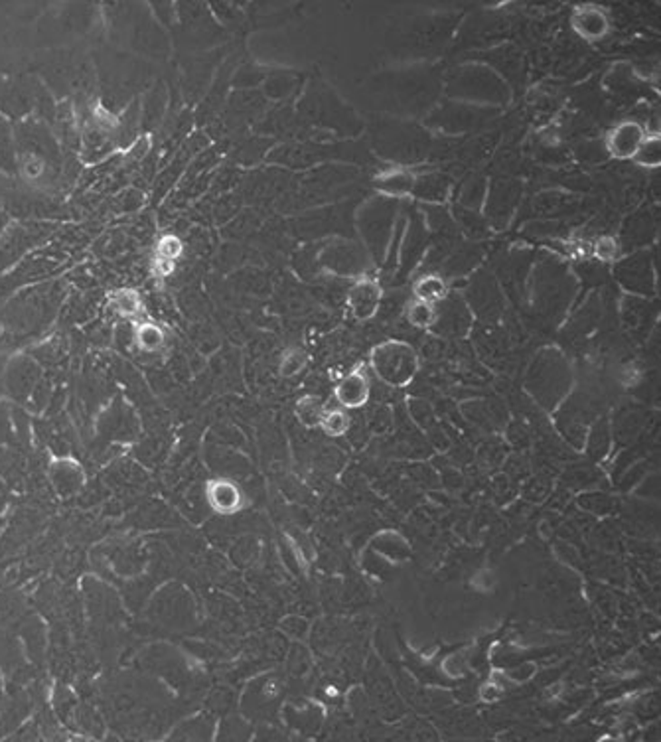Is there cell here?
Returning a JSON list of instances; mask_svg holds the SVG:
<instances>
[{
    "label": "cell",
    "mask_w": 661,
    "mask_h": 742,
    "mask_svg": "<svg viewBox=\"0 0 661 742\" xmlns=\"http://www.w3.org/2000/svg\"><path fill=\"white\" fill-rule=\"evenodd\" d=\"M484 192H486L484 178L474 176L472 180H468L461 190V198H458L461 200V208L476 211L481 206V201H484Z\"/></svg>",
    "instance_id": "obj_33"
},
{
    "label": "cell",
    "mask_w": 661,
    "mask_h": 742,
    "mask_svg": "<svg viewBox=\"0 0 661 742\" xmlns=\"http://www.w3.org/2000/svg\"><path fill=\"white\" fill-rule=\"evenodd\" d=\"M320 426L328 434H344L347 429H350V417L342 411V409H324L322 413V419H320Z\"/></svg>",
    "instance_id": "obj_34"
},
{
    "label": "cell",
    "mask_w": 661,
    "mask_h": 742,
    "mask_svg": "<svg viewBox=\"0 0 661 742\" xmlns=\"http://www.w3.org/2000/svg\"><path fill=\"white\" fill-rule=\"evenodd\" d=\"M70 742H92V740H87V738H83V737H73Z\"/></svg>",
    "instance_id": "obj_39"
},
{
    "label": "cell",
    "mask_w": 661,
    "mask_h": 742,
    "mask_svg": "<svg viewBox=\"0 0 661 742\" xmlns=\"http://www.w3.org/2000/svg\"><path fill=\"white\" fill-rule=\"evenodd\" d=\"M491 117H494V111L490 107L470 105L448 99L427 115V125L444 132H466L481 127Z\"/></svg>",
    "instance_id": "obj_10"
},
{
    "label": "cell",
    "mask_w": 661,
    "mask_h": 742,
    "mask_svg": "<svg viewBox=\"0 0 661 742\" xmlns=\"http://www.w3.org/2000/svg\"><path fill=\"white\" fill-rule=\"evenodd\" d=\"M384 300V288L375 277L364 275L355 278L345 290V307L355 320L374 318L381 308Z\"/></svg>",
    "instance_id": "obj_14"
},
{
    "label": "cell",
    "mask_w": 661,
    "mask_h": 742,
    "mask_svg": "<svg viewBox=\"0 0 661 742\" xmlns=\"http://www.w3.org/2000/svg\"><path fill=\"white\" fill-rule=\"evenodd\" d=\"M456 24L454 15H424L403 20L389 36L391 52L397 58H431L452 38Z\"/></svg>",
    "instance_id": "obj_3"
},
{
    "label": "cell",
    "mask_w": 661,
    "mask_h": 742,
    "mask_svg": "<svg viewBox=\"0 0 661 742\" xmlns=\"http://www.w3.org/2000/svg\"><path fill=\"white\" fill-rule=\"evenodd\" d=\"M448 280L441 273H421L413 283L414 300L429 302V305H439L448 297Z\"/></svg>",
    "instance_id": "obj_25"
},
{
    "label": "cell",
    "mask_w": 661,
    "mask_h": 742,
    "mask_svg": "<svg viewBox=\"0 0 661 742\" xmlns=\"http://www.w3.org/2000/svg\"><path fill=\"white\" fill-rule=\"evenodd\" d=\"M253 742H287V738L277 728L263 727L253 733Z\"/></svg>",
    "instance_id": "obj_38"
},
{
    "label": "cell",
    "mask_w": 661,
    "mask_h": 742,
    "mask_svg": "<svg viewBox=\"0 0 661 742\" xmlns=\"http://www.w3.org/2000/svg\"><path fill=\"white\" fill-rule=\"evenodd\" d=\"M649 137L647 131L634 119H624L612 127L604 139V149L614 161H634L640 146Z\"/></svg>",
    "instance_id": "obj_15"
},
{
    "label": "cell",
    "mask_w": 661,
    "mask_h": 742,
    "mask_svg": "<svg viewBox=\"0 0 661 742\" xmlns=\"http://www.w3.org/2000/svg\"><path fill=\"white\" fill-rule=\"evenodd\" d=\"M657 228V220L649 208L637 210L636 213L624 221L622 231H620V249L622 253L640 249V247L652 243L654 235Z\"/></svg>",
    "instance_id": "obj_19"
},
{
    "label": "cell",
    "mask_w": 661,
    "mask_h": 742,
    "mask_svg": "<svg viewBox=\"0 0 661 742\" xmlns=\"http://www.w3.org/2000/svg\"><path fill=\"white\" fill-rule=\"evenodd\" d=\"M592 257L598 259L600 263H616L618 259H622V249L620 243L612 235H600V238L592 243L590 249Z\"/></svg>",
    "instance_id": "obj_32"
},
{
    "label": "cell",
    "mask_w": 661,
    "mask_h": 742,
    "mask_svg": "<svg viewBox=\"0 0 661 742\" xmlns=\"http://www.w3.org/2000/svg\"><path fill=\"white\" fill-rule=\"evenodd\" d=\"M448 99L470 105H506L511 97V87L500 73L484 63H464L444 75L442 83Z\"/></svg>",
    "instance_id": "obj_4"
},
{
    "label": "cell",
    "mask_w": 661,
    "mask_h": 742,
    "mask_svg": "<svg viewBox=\"0 0 661 742\" xmlns=\"http://www.w3.org/2000/svg\"><path fill=\"white\" fill-rule=\"evenodd\" d=\"M521 198V184L518 180L503 178V180H494V184L490 186V198H488V220L490 226L501 229L508 226V221L511 218V213L515 211Z\"/></svg>",
    "instance_id": "obj_16"
},
{
    "label": "cell",
    "mask_w": 661,
    "mask_h": 742,
    "mask_svg": "<svg viewBox=\"0 0 661 742\" xmlns=\"http://www.w3.org/2000/svg\"><path fill=\"white\" fill-rule=\"evenodd\" d=\"M211 738H214V728L209 718L196 717L178 727L166 742H214Z\"/></svg>",
    "instance_id": "obj_26"
},
{
    "label": "cell",
    "mask_w": 661,
    "mask_h": 742,
    "mask_svg": "<svg viewBox=\"0 0 661 742\" xmlns=\"http://www.w3.org/2000/svg\"><path fill=\"white\" fill-rule=\"evenodd\" d=\"M575 204H577V198L551 192V194H543L537 198L533 208L537 213H543V216H553V213L557 216V213H565L569 210H573Z\"/></svg>",
    "instance_id": "obj_29"
},
{
    "label": "cell",
    "mask_w": 661,
    "mask_h": 742,
    "mask_svg": "<svg viewBox=\"0 0 661 742\" xmlns=\"http://www.w3.org/2000/svg\"><path fill=\"white\" fill-rule=\"evenodd\" d=\"M659 139L657 137H647L646 142L640 146V151L634 156L636 164L646 166V168H656L659 166Z\"/></svg>",
    "instance_id": "obj_35"
},
{
    "label": "cell",
    "mask_w": 661,
    "mask_h": 742,
    "mask_svg": "<svg viewBox=\"0 0 661 742\" xmlns=\"http://www.w3.org/2000/svg\"><path fill=\"white\" fill-rule=\"evenodd\" d=\"M442 83L444 75L439 67L421 63L377 73L365 83V93L385 117H421L433 111L444 92Z\"/></svg>",
    "instance_id": "obj_1"
},
{
    "label": "cell",
    "mask_w": 661,
    "mask_h": 742,
    "mask_svg": "<svg viewBox=\"0 0 661 742\" xmlns=\"http://www.w3.org/2000/svg\"><path fill=\"white\" fill-rule=\"evenodd\" d=\"M399 216V201L384 196L367 200L357 211V229L364 239V249L375 265L385 263L387 245L394 238Z\"/></svg>",
    "instance_id": "obj_6"
},
{
    "label": "cell",
    "mask_w": 661,
    "mask_h": 742,
    "mask_svg": "<svg viewBox=\"0 0 661 742\" xmlns=\"http://www.w3.org/2000/svg\"><path fill=\"white\" fill-rule=\"evenodd\" d=\"M372 367L385 384L403 387L417 374L419 356L407 342L387 340L372 352Z\"/></svg>",
    "instance_id": "obj_9"
},
{
    "label": "cell",
    "mask_w": 661,
    "mask_h": 742,
    "mask_svg": "<svg viewBox=\"0 0 661 742\" xmlns=\"http://www.w3.org/2000/svg\"><path fill=\"white\" fill-rule=\"evenodd\" d=\"M454 216H456V221H458V228H461V229L468 235L470 239L484 238V235L488 233L486 221L480 218L478 211H472V210H466V208L456 206Z\"/></svg>",
    "instance_id": "obj_31"
},
{
    "label": "cell",
    "mask_w": 661,
    "mask_h": 742,
    "mask_svg": "<svg viewBox=\"0 0 661 742\" xmlns=\"http://www.w3.org/2000/svg\"><path fill=\"white\" fill-rule=\"evenodd\" d=\"M570 369L565 362V357L553 347H547L533 362L528 387L533 391V395L539 399L545 407H553L563 399L567 389L570 387Z\"/></svg>",
    "instance_id": "obj_7"
},
{
    "label": "cell",
    "mask_w": 661,
    "mask_h": 742,
    "mask_svg": "<svg viewBox=\"0 0 661 742\" xmlns=\"http://www.w3.org/2000/svg\"><path fill=\"white\" fill-rule=\"evenodd\" d=\"M414 174L413 171L405 166H395V168H389V171L379 172L374 180H372V186L377 190V192L384 196V198H391V200H399V198H405L413 192V186H414Z\"/></svg>",
    "instance_id": "obj_21"
},
{
    "label": "cell",
    "mask_w": 661,
    "mask_h": 742,
    "mask_svg": "<svg viewBox=\"0 0 661 742\" xmlns=\"http://www.w3.org/2000/svg\"><path fill=\"white\" fill-rule=\"evenodd\" d=\"M305 354H300V352H288L287 356H285V359H283V364H281V371H283V376H295V374H298V371L302 369V366H305Z\"/></svg>",
    "instance_id": "obj_37"
},
{
    "label": "cell",
    "mask_w": 661,
    "mask_h": 742,
    "mask_svg": "<svg viewBox=\"0 0 661 742\" xmlns=\"http://www.w3.org/2000/svg\"><path fill=\"white\" fill-rule=\"evenodd\" d=\"M451 190H452V180L446 174L429 172V174H421L414 178L411 196L439 206V204H444L448 196H451Z\"/></svg>",
    "instance_id": "obj_22"
},
{
    "label": "cell",
    "mask_w": 661,
    "mask_h": 742,
    "mask_svg": "<svg viewBox=\"0 0 661 742\" xmlns=\"http://www.w3.org/2000/svg\"><path fill=\"white\" fill-rule=\"evenodd\" d=\"M488 58V67L496 65L498 70L501 72V80L506 82L508 85H518L521 75H523V58L521 54L518 52V48L513 46H506V48H498V50H491V54L486 55Z\"/></svg>",
    "instance_id": "obj_23"
},
{
    "label": "cell",
    "mask_w": 661,
    "mask_h": 742,
    "mask_svg": "<svg viewBox=\"0 0 661 742\" xmlns=\"http://www.w3.org/2000/svg\"><path fill=\"white\" fill-rule=\"evenodd\" d=\"M296 413H298V417H300L302 425L316 426V425H320L324 409H322V405H320L316 399L306 397V399H302V401L298 403Z\"/></svg>",
    "instance_id": "obj_36"
},
{
    "label": "cell",
    "mask_w": 661,
    "mask_h": 742,
    "mask_svg": "<svg viewBox=\"0 0 661 742\" xmlns=\"http://www.w3.org/2000/svg\"><path fill=\"white\" fill-rule=\"evenodd\" d=\"M300 109L310 121H315L316 125L326 129L338 131L342 134H354L362 131V121L326 85L312 87L306 97L302 99Z\"/></svg>",
    "instance_id": "obj_8"
},
{
    "label": "cell",
    "mask_w": 661,
    "mask_h": 742,
    "mask_svg": "<svg viewBox=\"0 0 661 742\" xmlns=\"http://www.w3.org/2000/svg\"><path fill=\"white\" fill-rule=\"evenodd\" d=\"M369 397V381L362 374V371H352L350 376H345L338 387H335V399H338L344 407L357 409L367 401Z\"/></svg>",
    "instance_id": "obj_24"
},
{
    "label": "cell",
    "mask_w": 661,
    "mask_h": 742,
    "mask_svg": "<svg viewBox=\"0 0 661 742\" xmlns=\"http://www.w3.org/2000/svg\"><path fill=\"white\" fill-rule=\"evenodd\" d=\"M570 28L587 42H597L610 32V16L607 10L595 5H582L577 6L570 15Z\"/></svg>",
    "instance_id": "obj_20"
},
{
    "label": "cell",
    "mask_w": 661,
    "mask_h": 742,
    "mask_svg": "<svg viewBox=\"0 0 661 742\" xmlns=\"http://www.w3.org/2000/svg\"><path fill=\"white\" fill-rule=\"evenodd\" d=\"M464 302H468L478 318L486 322L498 320L503 312V297L494 277L488 271H478L470 280Z\"/></svg>",
    "instance_id": "obj_13"
},
{
    "label": "cell",
    "mask_w": 661,
    "mask_h": 742,
    "mask_svg": "<svg viewBox=\"0 0 661 742\" xmlns=\"http://www.w3.org/2000/svg\"><path fill=\"white\" fill-rule=\"evenodd\" d=\"M318 267L328 268L330 273L340 277H364L372 259L364 247L350 239H332L316 257Z\"/></svg>",
    "instance_id": "obj_11"
},
{
    "label": "cell",
    "mask_w": 661,
    "mask_h": 742,
    "mask_svg": "<svg viewBox=\"0 0 661 742\" xmlns=\"http://www.w3.org/2000/svg\"><path fill=\"white\" fill-rule=\"evenodd\" d=\"M480 257H481V251L478 249V247H458V249H452L451 255L446 257V261L442 263V273L451 275V277L464 275L470 271V268L476 267Z\"/></svg>",
    "instance_id": "obj_27"
},
{
    "label": "cell",
    "mask_w": 661,
    "mask_h": 742,
    "mask_svg": "<svg viewBox=\"0 0 661 742\" xmlns=\"http://www.w3.org/2000/svg\"><path fill=\"white\" fill-rule=\"evenodd\" d=\"M369 141L374 151L389 162L417 164L436 149V141L427 129L414 125L413 121L381 115L369 127Z\"/></svg>",
    "instance_id": "obj_2"
},
{
    "label": "cell",
    "mask_w": 661,
    "mask_h": 742,
    "mask_svg": "<svg viewBox=\"0 0 661 742\" xmlns=\"http://www.w3.org/2000/svg\"><path fill=\"white\" fill-rule=\"evenodd\" d=\"M405 318L411 326L419 330H429L436 322V307L429 305V302L421 300H411L405 307Z\"/></svg>",
    "instance_id": "obj_28"
},
{
    "label": "cell",
    "mask_w": 661,
    "mask_h": 742,
    "mask_svg": "<svg viewBox=\"0 0 661 742\" xmlns=\"http://www.w3.org/2000/svg\"><path fill=\"white\" fill-rule=\"evenodd\" d=\"M472 326V314L464 298L456 292H448V297L436 305L434 332L441 336H464Z\"/></svg>",
    "instance_id": "obj_17"
},
{
    "label": "cell",
    "mask_w": 661,
    "mask_h": 742,
    "mask_svg": "<svg viewBox=\"0 0 661 742\" xmlns=\"http://www.w3.org/2000/svg\"><path fill=\"white\" fill-rule=\"evenodd\" d=\"M614 277L632 297L647 298L656 295V263L652 253L636 251L618 259L614 267Z\"/></svg>",
    "instance_id": "obj_12"
},
{
    "label": "cell",
    "mask_w": 661,
    "mask_h": 742,
    "mask_svg": "<svg viewBox=\"0 0 661 742\" xmlns=\"http://www.w3.org/2000/svg\"><path fill=\"white\" fill-rule=\"evenodd\" d=\"M577 283L569 268L557 259H545L535 268L533 305L543 320L557 322L569 308Z\"/></svg>",
    "instance_id": "obj_5"
},
{
    "label": "cell",
    "mask_w": 661,
    "mask_h": 742,
    "mask_svg": "<svg viewBox=\"0 0 661 742\" xmlns=\"http://www.w3.org/2000/svg\"><path fill=\"white\" fill-rule=\"evenodd\" d=\"M429 245V229L424 226V218L419 211L413 213L411 226L407 233H403L401 239V249H399V265L401 267V277H407L413 267L417 265L419 259L424 255V249Z\"/></svg>",
    "instance_id": "obj_18"
},
{
    "label": "cell",
    "mask_w": 661,
    "mask_h": 742,
    "mask_svg": "<svg viewBox=\"0 0 661 742\" xmlns=\"http://www.w3.org/2000/svg\"><path fill=\"white\" fill-rule=\"evenodd\" d=\"M214 742H253V730L241 718L233 717L228 718L226 723H221Z\"/></svg>",
    "instance_id": "obj_30"
}]
</instances>
